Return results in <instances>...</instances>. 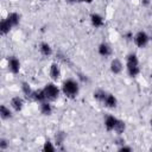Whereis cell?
Listing matches in <instances>:
<instances>
[{"instance_id": "cell-1", "label": "cell", "mask_w": 152, "mask_h": 152, "mask_svg": "<svg viewBox=\"0 0 152 152\" xmlns=\"http://www.w3.org/2000/svg\"><path fill=\"white\" fill-rule=\"evenodd\" d=\"M80 82L71 77L64 80L61 84V91L68 99H76L80 94Z\"/></svg>"}, {"instance_id": "cell-2", "label": "cell", "mask_w": 152, "mask_h": 152, "mask_svg": "<svg viewBox=\"0 0 152 152\" xmlns=\"http://www.w3.org/2000/svg\"><path fill=\"white\" fill-rule=\"evenodd\" d=\"M125 69H126V72L129 77L134 78V77L139 76L141 69H140V62H139V58H138L137 53L129 52L126 56V58H125Z\"/></svg>"}, {"instance_id": "cell-3", "label": "cell", "mask_w": 152, "mask_h": 152, "mask_svg": "<svg viewBox=\"0 0 152 152\" xmlns=\"http://www.w3.org/2000/svg\"><path fill=\"white\" fill-rule=\"evenodd\" d=\"M43 89H44V93H45V96H46V100L48 101H56L59 96H61V94H62V91H61V88L52 81V82H48L44 87H43Z\"/></svg>"}, {"instance_id": "cell-4", "label": "cell", "mask_w": 152, "mask_h": 152, "mask_svg": "<svg viewBox=\"0 0 152 152\" xmlns=\"http://www.w3.org/2000/svg\"><path fill=\"white\" fill-rule=\"evenodd\" d=\"M133 42H134V44L138 46V48H140V49H144V48H146L147 45H148V43H150V40H151V36L146 32V31H144V30H139L138 32H135L134 34H133Z\"/></svg>"}, {"instance_id": "cell-5", "label": "cell", "mask_w": 152, "mask_h": 152, "mask_svg": "<svg viewBox=\"0 0 152 152\" xmlns=\"http://www.w3.org/2000/svg\"><path fill=\"white\" fill-rule=\"evenodd\" d=\"M20 68H21V63H20L19 58L15 57V56H8V58H7V70L11 74L17 75V74H19Z\"/></svg>"}, {"instance_id": "cell-6", "label": "cell", "mask_w": 152, "mask_h": 152, "mask_svg": "<svg viewBox=\"0 0 152 152\" xmlns=\"http://www.w3.org/2000/svg\"><path fill=\"white\" fill-rule=\"evenodd\" d=\"M124 68H125L124 62L118 57H114L109 63V70L113 75H120L124 71Z\"/></svg>"}, {"instance_id": "cell-7", "label": "cell", "mask_w": 152, "mask_h": 152, "mask_svg": "<svg viewBox=\"0 0 152 152\" xmlns=\"http://www.w3.org/2000/svg\"><path fill=\"white\" fill-rule=\"evenodd\" d=\"M49 76H50V78H51L53 82H56V81H58V80L61 78V76H62V69H61V65H59L57 62H53V63L50 64V68H49Z\"/></svg>"}, {"instance_id": "cell-8", "label": "cell", "mask_w": 152, "mask_h": 152, "mask_svg": "<svg viewBox=\"0 0 152 152\" xmlns=\"http://www.w3.org/2000/svg\"><path fill=\"white\" fill-rule=\"evenodd\" d=\"M24 104H25V100H24L23 96L15 95V96H13V97L10 100V107H11L14 112H20V110H23Z\"/></svg>"}, {"instance_id": "cell-9", "label": "cell", "mask_w": 152, "mask_h": 152, "mask_svg": "<svg viewBox=\"0 0 152 152\" xmlns=\"http://www.w3.org/2000/svg\"><path fill=\"white\" fill-rule=\"evenodd\" d=\"M97 53H99L102 58H108V57L112 56L113 49H112V46H110L108 43L102 42V43H100V44L97 45Z\"/></svg>"}, {"instance_id": "cell-10", "label": "cell", "mask_w": 152, "mask_h": 152, "mask_svg": "<svg viewBox=\"0 0 152 152\" xmlns=\"http://www.w3.org/2000/svg\"><path fill=\"white\" fill-rule=\"evenodd\" d=\"M89 20H90L91 26L95 27V28H101L104 25V18H103V15H101L97 12H93L90 14V17H89Z\"/></svg>"}, {"instance_id": "cell-11", "label": "cell", "mask_w": 152, "mask_h": 152, "mask_svg": "<svg viewBox=\"0 0 152 152\" xmlns=\"http://www.w3.org/2000/svg\"><path fill=\"white\" fill-rule=\"evenodd\" d=\"M118 121H119V118H116L115 115H112V114L107 115L103 120V126H104L106 131L107 132H114V128H115Z\"/></svg>"}, {"instance_id": "cell-12", "label": "cell", "mask_w": 152, "mask_h": 152, "mask_svg": "<svg viewBox=\"0 0 152 152\" xmlns=\"http://www.w3.org/2000/svg\"><path fill=\"white\" fill-rule=\"evenodd\" d=\"M102 104L104 107L109 108V109H114L118 106V99H116V96L114 94L107 93L106 96H104V99H103V101H102Z\"/></svg>"}, {"instance_id": "cell-13", "label": "cell", "mask_w": 152, "mask_h": 152, "mask_svg": "<svg viewBox=\"0 0 152 152\" xmlns=\"http://www.w3.org/2000/svg\"><path fill=\"white\" fill-rule=\"evenodd\" d=\"M39 112L44 115V116H50L52 115L53 113V107H52V103L51 101H43L39 103Z\"/></svg>"}, {"instance_id": "cell-14", "label": "cell", "mask_w": 152, "mask_h": 152, "mask_svg": "<svg viewBox=\"0 0 152 152\" xmlns=\"http://www.w3.org/2000/svg\"><path fill=\"white\" fill-rule=\"evenodd\" d=\"M38 49H39L40 55L44 56V57H50V56H52V53H53V49H52V46H51L48 42H42V43H39Z\"/></svg>"}, {"instance_id": "cell-15", "label": "cell", "mask_w": 152, "mask_h": 152, "mask_svg": "<svg viewBox=\"0 0 152 152\" xmlns=\"http://www.w3.org/2000/svg\"><path fill=\"white\" fill-rule=\"evenodd\" d=\"M13 112L14 110L10 106H6V104H1L0 106V116H1L2 120H10V119H12Z\"/></svg>"}, {"instance_id": "cell-16", "label": "cell", "mask_w": 152, "mask_h": 152, "mask_svg": "<svg viewBox=\"0 0 152 152\" xmlns=\"http://www.w3.org/2000/svg\"><path fill=\"white\" fill-rule=\"evenodd\" d=\"M5 19L12 25V27H15L20 24V14L18 12H10Z\"/></svg>"}, {"instance_id": "cell-17", "label": "cell", "mask_w": 152, "mask_h": 152, "mask_svg": "<svg viewBox=\"0 0 152 152\" xmlns=\"http://www.w3.org/2000/svg\"><path fill=\"white\" fill-rule=\"evenodd\" d=\"M20 89H21V94L24 95L25 99H28V100H32V94H33V90L30 86L28 82H21V86H20Z\"/></svg>"}, {"instance_id": "cell-18", "label": "cell", "mask_w": 152, "mask_h": 152, "mask_svg": "<svg viewBox=\"0 0 152 152\" xmlns=\"http://www.w3.org/2000/svg\"><path fill=\"white\" fill-rule=\"evenodd\" d=\"M32 101L37 102L38 104L43 101H46V96H45V93H44V89L40 88V89H34L33 90V94H32Z\"/></svg>"}, {"instance_id": "cell-19", "label": "cell", "mask_w": 152, "mask_h": 152, "mask_svg": "<svg viewBox=\"0 0 152 152\" xmlns=\"http://www.w3.org/2000/svg\"><path fill=\"white\" fill-rule=\"evenodd\" d=\"M12 28H13L12 25H11L6 19H2V20H1V23H0V34H1V36L8 34Z\"/></svg>"}, {"instance_id": "cell-20", "label": "cell", "mask_w": 152, "mask_h": 152, "mask_svg": "<svg viewBox=\"0 0 152 152\" xmlns=\"http://www.w3.org/2000/svg\"><path fill=\"white\" fill-rule=\"evenodd\" d=\"M65 138H66V134H65L64 132H62V131H59V132H57V133L55 134V140H53V141H55V144H56L57 148L64 144Z\"/></svg>"}, {"instance_id": "cell-21", "label": "cell", "mask_w": 152, "mask_h": 152, "mask_svg": "<svg viewBox=\"0 0 152 152\" xmlns=\"http://www.w3.org/2000/svg\"><path fill=\"white\" fill-rule=\"evenodd\" d=\"M42 150H43L44 152H53V151H56V150H57V146H56L55 141H51V140H49V139H48V140H45V141H44Z\"/></svg>"}, {"instance_id": "cell-22", "label": "cell", "mask_w": 152, "mask_h": 152, "mask_svg": "<svg viewBox=\"0 0 152 152\" xmlns=\"http://www.w3.org/2000/svg\"><path fill=\"white\" fill-rule=\"evenodd\" d=\"M125 131H126V124H125L124 120L119 119V121H118V124L114 128V132L116 133V135H122L125 133Z\"/></svg>"}, {"instance_id": "cell-23", "label": "cell", "mask_w": 152, "mask_h": 152, "mask_svg": "<svg viewBox=\"0 0 152 152\" xmlns=\"http://www.w3.org/2000/svg\"><path fill=\"white\" fill-rule=\"evenodd\" d=\"M106 94H107L106 90H103V89H97V90H95V91L93 93V97H94L97 102H101V103H102V101H103Z\"/></svg>"}, {"instance_id": "cell-24", "label": "cell", "mask_w": 152, "mask_h": 152, "mask_svg": "<svg viewBox=\"0 0 152 152\" xmlns=\"http://www.w3.org/2000/svg\"><path fill=\"white\" fill-rule=\"evenodd\" d=\"M10 146V141L6 138H0V150L1 151H6Z\"/></svg>"}, {"instance_id": "cell-25", "label": "cell", "mask_w": 152, "mask_h": 152, "mask_svg": "<svg viewBox=\"0 0 152 152\" xmlns=\"http://www.w3.org/2000/svg\"><path fill=\"white\" fill-rule=\"evenodd\" d=\"M118 150H119V151H128V152H131V151H132L133 148H132L131 146H128V145H127V144L125 142V144L120 145V146L118 147Z\"/></svg>"}, {"instance_id": "cell-26", "label": "cell", "mask_w": 152, "mask_h": 152, "mask_svg": "<svg viewBox=\"0 0 152 152\" xmlns=\"http://www.w3.org/2000/svg\"><path fill=\"white\" fill-rule=\"evenodd\" d=\"M140 2H141V5H142V6L147 7V6H150V4H151V0H140Z\"/></svg>"}, {"instance_id": "cell-27", "label": "cell", "mask_w": 152, "mask_h": 152, "mask_svg": "<svg viewBox=\"0 0 152 152\" xmlns=\"http://www.w3.org/2000/svg\"><path fill=\"white\" fill-rule=\"evenodd\" d=\"M94 0H78V2H83V4H91Z\"/></svg>"}, {"instance_id": "cell-28", "label": "cell", "mask_w": 152, "mask_h": 152, "mask_svg": "<svg viewBox=\"0 0 152 152\" xmlns=\"http://www.w3.org/2000/svg\"><path fill=\"white\" fill-rule=\"evenodd\" d=\"M38 1H40V2H45V1H48V0H38Z\"/></svg>"}, {"instance_id": "cell-29", "label": "cell", "mask_w": 152, "mask_h": 152, "mask_svg": "<svg viewBox=\"0 0 152 152\" xmlns=\"http://www.w3.org/2000/svg\"><path fill=\"white\" fill-rule=\"evenodd\" d=\"M150 124H151V126H152V118H151V120H150Z\"/></svg>"}, {"instance_id": "cell-30", "label": "cell", "mask_w": 152, "mask_h": 152, "mask_svg": "<svg viewBox=\"0 0 152 152\" xmlns=\"http://www.w3.org/2000/svg\"><path fill=\"white\" fill-rule=\"evenodd\" d=\"M150 150H151V151H152V146H151V148H150Z\"/></svg>"}, {"instance_id": "cell-31", "label": "cell", "mask_w": 152, "mask_h": 152, "mask_svg": "<svg viewBox=\"0 0 152 152\" xmlns=\"http://www.w3.org/2000/svg\"><path fill=\"white\" fill-rule=\"evenodd\" d=\"M151 127H152V126H151Z\"/></svg>"}]
</instances>
